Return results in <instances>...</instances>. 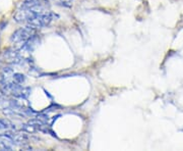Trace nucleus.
Here are the masks:
<instances>
[{
	"mask_svg": "<svg viewBox=\"0 0 183 151\" xmlns=\"http://www.w3.org/2000/svg\"><path fill=\"white\" fill-rule=\"evenodd\" d=\"M24 77L23 75H20V73H15L13 75V81H15V83L17 84H23L24 82Z\"/></svg>",
	"mask_w": 183,
	"mask_h": 151,
	"instance_id": "obj_4",
	"label": "nucleus"
},
{
	"mask_svg": "<svg viewBox=\"0 0 183 151\" xmlns=\"http://www.w3.org/2000/svg\"><path fill=\"white\" fill-rule=\"evenodd\" d=\"M36 35L35 28L32 27H24L16 30L11 36V41L13 43H26L28 40H30L32 37Z\"/></svg>",
	"mask_w": 183,
	"mask_h": 151,
	"instance_id": "obj_3",
	"label": "nucleus"
},
{
	"mask_svg": "<svg viewBox=\"0 0 183 151\" xmlns=\"http://www.w3.org/2000/svg\"><path fill=\"white\" fill-rule=\"evenodd\" d=\"M55 19H58V16L53 12L48 11L39 13L23 7H20L15 16V20L17 23H27L28 26L35 28V29L48 26Z\"/></svg>",
	"mask_w": 183,
	"mask_h": 151,
	"instance_id": "obj_1",
	"label": "nucleus"
},
{
	"mask_svg": "<svg viewBox=\"0 0 183 151\" xmlns=\"http://www.w3.org/2000/svg\"><path fill=\"white\" fill-rule=\"evenodd\" d=\"M20 7L30 9L35 12L44 13L48 12L47 10L50 8V4L48 0H24Z\"/></svg>",
	"mask_w": 183,
	"mask_h": 151,
	"instance_id": "obj_2",
	"label": "nucleus"
}]
</instances>
